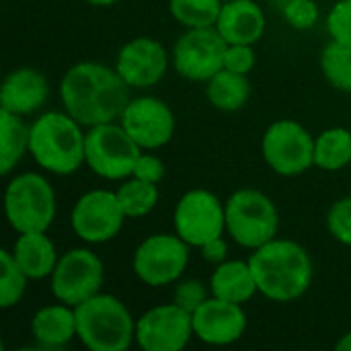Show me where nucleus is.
Here are the masks:
<instances>
[{"label":"nucleus","instance_id":"412c9836","mask_svg":"<svg viewBox=\"0 0 351 351\" xmlns=\"http://www.w3.org/2000/svg\"><path fill=\"white\" fill-rule=\"evenodd\" d=\"M210 292L216 298L237 304H247L249 300H253V296L259 294V288L249 259H226L220 265H214Z\"/></svg>","mask_w":351,"mask_h":351},{"label":"nucleus","instance_id":"c756f323","mask_svg":"<svg viewBox=\"0 0 351 351\" xmlns=\"http://www.w3.org/2000/svg\"><path fill=\"white\" fill-rule=\"evenodd\" d=\"M327 230L337 243L351 247V195L331 204L327 212Z\"/></svg>","mask_w":351,"mask_h":351},{"label":"nucleus","instance_id":"9b49d317","mask_svg":"<svg viewBox=\"0 0 351 351\" xmlns=\"http://www.w3.org/2000/svg\"><path fill=\"white\" fill-rule=\"evenodd\" d=\"M105 265L101 257L88 247H76L60 255L53 274L49 276V288L56 300L78 306L90 296L103 290Z\"/></svg>","mask_w":351,"mask_h":351},{"label":"nucleus","instance_id":"f704fd0d","mask_svg":"<svg viewBox=\"0 0 351 351\" xmlns=\"http://www.w3.org/2000/svg\"><path fill=\"white\" fill-rule=\"evenodd\" d=\"M165 175H167L165 160H162L160 156L152 154V150H142V154H140L138 160H136V167H134L132 177L158 185V183L165 179Z\"/></svg>","mask_w":351,"mask_h":351},{"label":"nucleus","instance_id":"39448f33","mask_svg":"<svg viewBox=\"0 0 351 351\" xmlns=\"http://www.w3.org/2000/svg\"><path fill=\"white\" fill-rule=\"evenodd\" d=\"M58 202L49 179L41 173H19L4 189V214L16 234L47 232L56 220Z\"/></svg>","mask_w":351,"mask_h":351},{"label":"nucleus","instance_id":"f257e3e1","mask_svg":"<svg viewBox=\"0 0 351 351\" xmlns=\"http://www.w3.org/2000/svg\"><path fill=\"white\" fill-rule=\"evenodd\" d=\"M60 99L64 111L82 128L119 121L132 99V88L119 76L115 66L99 62H78L70 66L60 80Z\"/></svg>","mask_w":351,"mask_h":351},{"label":"nucleus","instance_id":"2f4dec72","mask_svg":"<svg viewBox=\"0 0 351 351\" xmlns=\"http://www.w3.org/2000/svg\"><path fill=\"white\" fill-rule=\"evenodd\" d=\"M284 21L296 31H308L319 21V6L315 0H288L282 6Z\"/></svg>","mask_w":351,"mask_h":351},{"label":"nucleus","instance_id":"6ab92c4d","mask_svg":"<svg viewBox=\"0 0 351 351\" xmlns=\"http://www.w3.org/2000/svg\"><path fill=\"white\" fill-rule=\"evenodd\" d=\"M265 27L267 19L263 6L255 0H226L216 21V29L228 45H255L259 39H263Z\"/></svg>","mask_w":351,"mask_h":351},{"label":"nucleus","instance_id":"5701e85b","mask_svg":"<svg viewBox=\"0 0 351 351\" xmlns=\"http://www.w3.org/2000/svg\"><path fill=\"white\" fill-rule=\"evenodd\" d=\"M251 97V82L249 76L230 72L222 68L206 82V99L208 103L224 113L241 111Z\"/></svg>","mask_w":351,"mask_h":351},{"label":"nucleus","instance_id":"f03ea898","mask_svg":"<svg viewBox=\"0 0 351 351\" xmlns=\"http://www.w3.org/2000/svg\"><path fill=\"white\" fill-rule=\"evenodd\" d=\"M249 263L259 294L271 302H294L313 286V257L296 241L276 237L263 247L251 251Z\"/></svg>","mask_w":351,"mask_h":351},{"label":"nucleus","instance_id":"e433bc0d","mask_svg":"<svg viewBox=\"0 0 351 351\" xmlns=\"http://www.w3.org/2000/svg\"><path fill=\"white\" fill-rule=\"evenodd\" d=\"M337 351H351V331H348L346 335H341V339L337 341Z\"/></svg>","mask_w":351,"mask_h":351},{"label":"nucleus","instance_id":"2eb2a0df","mask_svg":"<svg viewBox=\"0 0 351 351\" xmlns=\"http://www.w3.org/2000/svg\"><path fill=\"white\" fill-rule=\"evenodd\" d=\"M119 123L142 150H158L167 146L177 128L173 109L154 95L132 97Z\"/></svg>","mask_w":351,"mask_h":351},{"label":"nucleus","instance_id":"b1692460","mask_svg":"<svg viewBox=\"0 0 351 351\" xmlns=\"http://www.w3.org/2000/svg\"><path fill=\"white\" fill-rule=\"evenodd\" d=\"M31 125L21 115L0 109V175L8 177L29 154Z\"/></svg>","mask_w":351,"mask_h":351},{"label":"nucleus","instance_id":"9d476101","mask_svg":"<svg viewBox=\"0 0 351 351\" xmlns=\"http://www.w3.org/2000/svg\"><path fill=\"white\" fill-rule=\"evenodd\" d=\"M173 228L189 247L199 249L226 234V204L210 189H189L175 206Z\"/></svg>","mask_w":351,"mask_h":351},{"label":"nucleus","instance_id":"72a5a7b5","mask_svg":"<svg viewBox=\"0 0 351 351\" xmlns=\"http://www.w3.org/2000/svg\"><path fill=\"white\" fill-rule=\"evenodd\" d=\"M257 56L253 45H245V43H230L226 47L224 53V68L237 74H245L249 76V72L255 68Z\"/></svg>","mask_w":351,"mask_h":351},{"label":"nucleus","instance_id":"c9c22d12","mask_svg":"<svg viewBox=\"0 0 351 351\" xmlns=\"http://www.w3.org/2000/svg\"><path fill=\"white\" fill-rule=\"evenodd\" d=\"M202 251V257L212 263V265H220L222 261L228 259V241L224 237H218V239H212L208 241L206 245L199 247Z\"/></svg>","mask_w":351,"mask_h":351},{"label":"nucleus","instance_id":"f3484780","mask_svg":"<svg viewBox=\"0 0 351 351\" xmlns=\"http://www.w3.org/2000/svg\"><path fill=\"white\" fill-rule=\"evenodd\" d=\"M193 335L206 346H232L237 343L249 325L245 304L228 302L210 296L193 315Z\"/></svg>","mask_w":351,"mask_h":351},{"label":"nucleus","instance_id":"0eeeda50","mask_svg":"<svg viewBox=\"0 0 351 351\" xmlns=\"http://www.w3.org/2000/svg\"><path fill=\"white\" fill-rule=\"evenodd\" d=\"M142 148L130 138L119 121L86 128L84 165L105 181H123L132 177Z\"/></svg>","mask_w":351,"mask_h":351},{"label":"nucleus","instance_id":"c85d7f7f","mask_svg":"<svg viewBox=\"0 0 351 351\" xmlns=\"http://www.w3.org/2000/svg\"><path fill=\"white\" fill-rule=\"evenodd\" d=\"M27 284L29 278L16 263L12 251L2 249L0 251V308L2 311L14 308L23 300L27 292Z\"/></svg>","mask_w":351,"mask_h":351},{"label":"nucleus","instance_id":"58836bf2","mask_svg":"<svg viewBox=\"0 0 351 351\" xmlns=\"http://www.w3.org/2000/svg\"><path fill=\"white\" fill-rule=\"evenodd\" d=\"M274 2H278V4H280V8H282V6H284V4H286L288 0H274Z\"/></svg>","mask_w":351,"mask_h":351},{"label":"nucleus","instance_id":"f8f14e48","mask_svg":"<svg viewBox=\"0 0 351 351\" xmlns=\"http://www.w3.org/2000/svg\"><path fill=\"white\" fill-rule=\"evenodd\" d=\"M128 220L117 193L111 189H90L82 193L70 212L72 232L86 245H105L113 241Z\"/></svg>","mask_w":351,"mask_h":351},{"label":"nucleus","instance_id":"bb28decb","mask_svg":"<svg viewBox=\"0 0 351 351\" xmlns=\"http://www.w3.org/2000/svg\"><path fill=\"white\" fill-rule=\"evenodd\" d=\"M319 66L325 80L333 88L341 93H351V43L331 39L321 49Z\"/></svg>","mask_w":351,"mask_h":351},{"label":"nucleus","instance_id":"a878e982","mask_svg":"<svg viewBox=\"0 0 351 351\" xmlns=\"http://www.w3.org/2000/svg\"><path fill=\"white\" fill-rule=\"evenodd\" d=\"M115 193H117V199H119L125 216L132 220L148 216L156 208L158 197H160L156 183H148V181H142L136 177L123 179L121 185L115 189Z\"/></svg>","mask_w":351,"mask_h":351},{"label":"nucleus","instance_id":"393cba45","mask_svg":"<svg viewBox=\"0 0 351 351\" xmlns=\"http://www.w3.org/2000/svg\"><path fill=\"white\" fill-rule=\"evenodd\" d=\"M351 165V132L329 128L315 136V167L321 171H341Z\"/></svg>","mask_w":351,"mask_h":351},{"label":"nucleus","instance_id":"4be33fe9","mask_svg":"<svg viewBox=\"0 0 351 351\" xmlns=\"http://www.w3.org/2000/svg\"><path fill=\"white\" fill-rule=\"evenodd\" d=\"M12 255L29 280H45L58 265V251L47 232H25L19 234L12 245Z\"/></svg>","mask_w":351,"mask_h":351},{"label":"nucleus","instance_id":"4468645a","mask_svg":"<svg viewBox=\"0 0 351 351\" xmlns=\"http://www.w3.org/2000/svg\"><path fill=\"white\" fill-rule=\"evenodd\" d=\"M193 335V317L175 302L148 308L136 319V346L144 351H181Z\"/></svg>","mask_w":351,"mask_h":351},{"label":"nucleus","instance_id":"1a4fd4ad","mask_svg":"<svg viewBox=\"0 0 351 351\" xmlns=\"http://www.w3.org/2000/svg\"><path fill=\"white\" fill-rule=\"evenodd\" d=\"M261 154L276 175L298 177L315 167V138L296 119H278L261 138Z\"/></svg>","mask_w":351,"mask_h":351},{"label":"nucleus","instance_id":"6e6552de","mask_svg":"<svg viewBox=\"0 0 351 351\" xmlns=\"http://www.w3.org/2000/svg\"><path fill=\"white\" fill-rule=\"evenodd\" d=\"M189 265V245L177 232H156L146 237L132 255L134 276L150 286L177 284Z\"/></svg>","mask_w":351,"mask_h":351},{"label":"nucleus","instance_id":"473e14b6","mask_svg":"<svg viewBox=\"0 0 351 351\" xmlns=\"http://www.w3.org/2000/svg\"><path fill=\"white\" fill-rule=\"evenodd\" d=\"M327 33L331 39L351 43V0H337L327 14Z\"/></svg>","mask_w":351,"mask_h":351},{"label":"nucleus","instance_id":"ddd939ff","mask_svg":"<svg viewBox=\"0 0 351 351\" xmlns=\"http://www.w3.org/2000/svg\"><path fill=\"white\" fill-rule=\"evenodd\" d=\"M228 43L216 27L185 29L175 41L171 64L179 76L191 82H208L224 68V53Z\"/></svg>","mask_w":351,"mask_h":351},{"label":"nucleus","instance_id":"4c0bfd02","mask_svg":"<svg viewBox=\"0 0 351 351\" xmlns=\"http://www.w3.org/2000/svg\"><path fill=\"white\" fill-rule=\"evenodd\" d=\"M84 2H88V4H93V6H113V4H117L119 0H84Z\"/></svg>","mask_w":351,"mask_h":351},{"label":"nucleus","instance_id":"aec40b11","mask_svg":"<svg viewBox=\"0 0 351 351\" xmlns=\"http://www.w3.org/2000/svg\"><path fill=\"white\" fill-rule=\"evenodd\" d=\"M31 335L41 350H62L76 339V311L70 304L56 302L41 306L31 319Z\"/></svg>","mask_w":351,"mask_h":351},{"label":"nucleus","instance_id":"a211bd4d","mask_svg":"<svg viewBox=\"0 0 351 351\" xmlns=\"http://www.w3.org/2000/svg\"><path fill=\"white\" fill-rule=\"evenodd\" d=\"M49 99V82L45 74L31 66L14 68L0 86V109L27 117L37 113Z\"/></svg>","mask_w":351,"mask_h":351},{"label":"nucleus","instance_id":"423d86ee","mask_svg":"<svg viewBox=\"0 0 351 351\" xmlns=\"http://www.w3.org/2000/svg\"><path fill=\"white\" fill-rule=\"evenodd\" d=\"M224 204L226 234L239 247L255 251L280 234V212L267 193L243 187L230 193Z\"/></svg>","mask_w":351,"mask_h":351},{"label":"nucleus","instance_id":"20e7f679","mask_svg":"<svg viewBox=\"0 0 351 351\" xmlns=\"http://www.w3.org/2000/svg\"><path fill=\"white\" fill-rule=\"evenodd\" d=\"M76 339L90 351H128L136 343V319L113 294H95L74 306Z\"/></svg>","mask_w":351,"mask_h":351},{"label":"nucleus","instance_id":"7c9ffc66","mask_svg":"<svg viewBox=\"0 0 351 351\" xmlns=\"http://www.w3.org/2000/svg\"><path fill=\"white\" fill-rule=\"evenodd\" d=\"M212 296L210 284L206 286L199 280H179L173 288V302L185 308L187 313H195L208 298Z\"/></svg>","mask_w":351,"mask_h":351},{"label":"nucleus","instance_id":"7ed1b4c3","mask_svg":"<svg viewBox=\"0 0 351 351\" xmlns=\"http://www.w3.org/2000/svg\"><path fill=\"white\" fill-rule=\"evenodd\" d=\"M84 138L86 128L70 113L45 111L31 123L29 154L51 175H74L84 165Z\"/></svg>","mask_w":351,"mask_h":351},{"label":"nucleus","instance_id":"dca6fc26","mask_svg":"<svg viewBox=\"0 0 351 351\" xmlns=\"http://www.w3.org/2000/svg\"><path fill=\"white\" fill-rule=\"evenodd\" d=\"M171 66L169 49L154 37H134L125 41L115 58V70L125 80L130 88H150L156 86Z\"/></svg>","mask_w":351,"mask_h":351},{"label":"nucleus","instance_id":"cd10ccee","mask_svg":"<svg viewBox=\"0 0 351 351\" xmlns=\"http://www.w3.org/2000/svg\"><path fill=\"white\" fill-rule=\"evenodd\" d=\"M222 0H169L171 16L185 29L216 27Z\"/></svg>","mask_w":351,"mask_h":351}]
</instances>
